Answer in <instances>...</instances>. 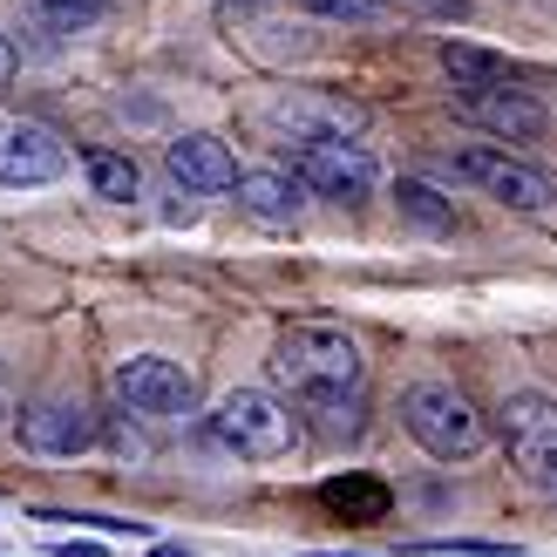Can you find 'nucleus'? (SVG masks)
Returning a JSON list of instances; mask_svg holds the SVG:
<instances>
[{
	"label": "nucleus",
	"instance_id": "7ed1b4c3",
	"mask_svg": "<svg viewBox=\"0 0 557 557\" xmlns=\"http://www.w3.org/2000/svg\"><path fill=\"white\" fill-rule=\"evenodd\" d=\"M401 429L422 442L435 462H469L483 449V435H490L476 401H469L462 387H449V381H414L401 395Z\"/></svg>",
	"mask_w": 557,
	"mask_h": 557
},
{
	"label": "nucleus",
	"instance_id": "9d476101",
	"mask_svg": "<svg viewBox=\"0 0 557 557\" xmlns=\"http://www.w3.org/2000/svg\"><path fill=\"white\" fill-rule=\"evenodd\" d=\"M462 109H469V123H476V129H490V136H504V144H537V136L550 129V116H544V102H537L531 89H510V82H496V89H483V96H469Z\"/></svg>",
	"mask_w": 557,
	"mask_h": 557
},
{
	"label": "nucleus",
	"instance_id": "2eb2a0df",
	"mask_svg": "<svg viewBox=\"0 0 557 557\" xmlns=\"http://www.w3.org/2000/svg\"><path fill=\"white\" fill-rule=\"evenodd\" d=\"M395 211L408 218V225H422V232H456V198H442V190L422 184V177L395 184Z\"/></svg>",
	"mask_w": 557,
	"mask_h": 557
},
{
	"label": "nucleus",
	"instance_id": "4468645a",
	"mask_svg": "<svg viewBox=\"0 0 557 557\" xmlns=\"http://www.w3.org/2000/svg\"><path fill=\"white\" fill-rule=\"evenodd\" d=\"M82 171H89V190L109 205H129L136 190H144V171H136V157H123V150H89Z\"/></svg>",
	"mask_w": 557,
	"mask_h": 557
},
{
	"label": "nucleus",
	"instance_id": "f3484780",
	"mask_svg": "<svg viewBox=\"0 0 557 557\" xmlns=\"http://www.w3.org/2000/svg\"><path fill=\"white\" fill-rule=\"evenodd\" d=\"M102 8H109V0H35V14L54 21V27H69V35L89 27V21H102Z\"/></svg>",
	"mask_w": 557,
	"mask_h": 557
},
{
	"label": "nucleus",
	"instance_id": "0eeeda50",
	"mask_svg": "<svg viewBox=\"0 0 557 557\" xmlns=\"http://www.w3.org/2000/svg\"><path fill=\"white\" fill-rule=\"evenodd\" d=\"M116 401L144 422H177V414L198 408V374L163 354H129L116 368Z\"/></svg>",
	"mask_w": 557,
	"mask_h": 557
},
{
	"label": "nucleus",
	"instance_id": "1a4fd4ad",
	"mask_svg": "<svg viewBox=\"0 0 557 557\" xmlns=\"http://www.w3.org/2000/svg\"><path fill=\"white\" fill-rule=\"evenodd\" d=\"M69 171V150L54 144L41 123H0V184L8 190H35Z\"/></svg>",
	"mask_w": 557,
	"mask_h": 557
},
{
	"label": "nucleus",
	"instance_id": "423d86ee",
	"mask_svg": "<svg viewBox=\"0 0 557 557\" xmlns=\"http://www.w3.org/2000/svg\"><path fill=\"white\" fill-rule=\"evenodd\" d=\"M496 429H504V449L531 483L557 490V401L537 395V387H517L496 408Z\"/></svg>",
	"mask_w": 557,
	"mask_h": 557
},
{
	"label": "nucleus",
	"instance_id": "4be33fe9",
	"mask_svg": "<svg viewBox=\"0 0 557 557\" xmlns=\"http://www.w3.org/2000/svg\"><path fill=\"white\" fill-rule=\"evenodd\" d=\"M150 557H198V550H184V544H150Z\"/></svg>",
	"mask_w": 557,
	"mask_h": 557
},
{
	"label": "nucleus",
	"instance_id": "ddd939ff",
	"mask_svg": "<svg viewBox=\"0 0 557 557\" xmlns=\"http://www.w3.org/2000/svg\"><path fill=\"white\" fill-rule=\"evenodd\" d=\"M442 75H449L456 96L469 102V96L496 89V82H510V62H504V54H490V48H476V41H442Z\"/></svg>",
	"mask_w": 557,
	"mask_h": 557
},
{
	"label": "nucleus",
	"instance_id": "39448f33",
	"mask_svg": "<svg viewBox=\"0 0 557 557\" xmlns=\"http://www.w3.org/2000/svg\"><path fill=\"white\" fill-rule=\"evenodd\" d=\"M449 177H462L469 190H483V198L510 205V211H550V198H557L550 171L510 157L504 144H469V150H456L449 157Z\"/></svg>",
	"mask_w": 557,
	"mask_h": 557
},
{
	"label": "nucleus",
	"instance_id": "5701e85b",
	"mask_svg": "<svg viewBox=\"0 0 557 557\" xmlns=\"http://www.w3.org/2000/svg\"><path fill=\"white\" fill-rule=\"evenodd\" d=\"M8 401H14V381H8V368H0V414H8Z\"/></svg>",
	"mask_w": 557,
	"mask_h": 557
},
{
	"label": "nucleus",
	"instance_id": "f03ea898",
	"mask_svg": "<svg viewBox=\"0 0 557 557\" xmlns=\"http://www.w3.org/2000/svg\"><path fill=\"white\" fill-rule=\"evenodd\" d=\"M205 422H211V442L238 462H286L299 449V414L265 387H232Z\"/></svg>",
	"mask_w": 557,
	"mask_h": 557
},
{
	"label": "nucleus",
	"instance_id": "aec40b11",
	"mask_svg": "<svg viewBox=\"0 0 557 557\" xmlns=\"http://www.w3.org/2000/svg\"><path fill=\"white\" fill-rule=\"evenodd\" d=\"M54 557H109L102 544H82V537H69V544H54Z\"/></svg>",
	"mask_w": 557,
	"mask_h": 557
},
{
	"label": "nucleus",
	"instance_id": "6e6552de",
	"mask_svg": "<svg viewBox=\"0 0 557 557\" xmlns=\"http://www.w3.org/2000/svg\"><path fill=\"white\" fill-rule=\"evenodd\" d=\"M102 442V422L82 395H41L21 408V449L35 456H82Z\"/></svg>",
	"mask_w": 557,
	"mask_h": 557
},
{
	"label": "nucleus",
	"instance_id": "412c9836",
	"mask_svg": "<svg viewBox=\"0 0 557 557\" xmlns=\"http://www.w3.org/2000/svg\"><path fill=\"white\" fill-rule=\"evenodd\" d=\"M14 69H21V54H14V41L0 35V82H14Z\"/></svg>",
	"mask_w": 557,
	"mask_h": 557
},
{
	"label": "nucleus",
	"instance_id": "9b49d317",
	"mask_svg": "<svg viewBox=\"0 0 557 557\" xmlns=\"http://www.w3.org/2000/svg\"><path fill=\"white\" fill-rule=\"evenodd\" d=\"M163 163H171V177H177L184 190H198V198L238 190V157L218 144V136H177V144L163 150Z\"/></svg>",
	"mask_w": 557,
	"mask_h": 557
},
{
	"label": "nucleus",
	"instance_id": "6ab92c4d",
	"mask_svg": "<svg viewBox=\"0 0 557 557\" xmlns=\"http://www.w3.org/2000/svg\"><path fill=\"white\" fill-rule=\"evenodd\" d=\"M387 8L422 14V21H462V14H469V0H387Z\"/></svg>",
	"mask_w": 557,
	"mask_h": 557
},
{
	"label": "nucleus",
	"instance_id": "20e7f679",
	"mask_svg": "<svg viewBox=\"0 0 557 557\" xmlns=\"http://www.w3.org/2000/svg\"><path fill=\"white\" fill-rule=\"evenodd\" d=\"M293 177H299V190H313V198L360 205V198H374L381 163H374L368 144H354V136H299Z\"/></svg>",
	"mask_w": 557,
	"mask_h": 557
},
{
	"label": "nucleus",
	"instance_id": "dca6fc26",
	"mask_svg": "<svg viewBox=\"0 0 557 557\" xmlns=\"http://www.w3.org/2000/svg\"><path fill=\"white\" fill-rule=\"evenodd\" d=\"M320 496H326V504H333V510H360V517H368V523H381V517H387V490H381V483H368V476H347V483H326Z\"/></svg>",
	"mask_w": 557,
	"mask_h": 557
},
{
	"label": "nucleus",
	"instance_id": "a211bd4d",
	"mask_svg": "<svg viewBox=\"0 0 557 557\" xmlns=\"http://www.w3.org/2000/svg\"><path fill=\"white\" fill-rule=\"evenodd\" d=\"M299 8L320 14V21H354V27H360V21H381L387 0H299Z\"/></svg>",
	"mask_w": 557,
	"mask_h": 557
},
{
	"label": "nucleus",
	"instance_id": "f8f14e48",
	"mask_svg": "<svg viewBox=\"0 0 557 557\" xmlns=\"http://www.w3.org/2000/svg\"><path fill=\"white\" fill-rule=\"evenodd\" d=\"M238 205L259 225H299V177L293 171H238Z\"/></svg>",
	"mask_w": 557,
	"mask_h": 557
},
{
	"label": "nucleus",
	"instance_id": "f257e3e1",
	"mask_svg": "<svg viewBox=\"0 0 557 557\" xmlns=\"http://www.w3.org/2000/svg\"><path fill=\"white\" fill-rule=\"evenodd\" d=\"M272 374L278 387H293L306 408H326V401H360V381H368V360H360L354 333L341 326H286L272 347Z\"/></svg>",
	"mask_w": 557,
	"mask_h": 557
}]
</instances>
